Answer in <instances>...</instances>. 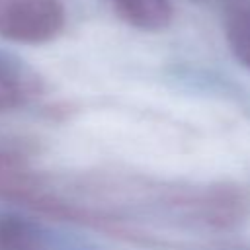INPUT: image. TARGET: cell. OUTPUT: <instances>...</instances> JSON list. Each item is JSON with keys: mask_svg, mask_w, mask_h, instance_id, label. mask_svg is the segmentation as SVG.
<instances>
[{"mask_svg": "<svg viewBox=\"0 0 250 250\" xmlns=\"http://www.w3.org/2000/svg\"><path fill=\"white\" fill-rule=\"evenodd\" d=\"M0 250H47V242L29 221L0 215Z\"/></svg>", "mask_w": 250, "mask_h": 250, "instance_id": "cell-3", "label": "cell"}, {"mask_svg": "<svg viewBox=\"0 0 250 250\" xmlns=\"http://www.w3.org/2000/svg\"><path fill=\"white\" fill-rule=\"evenodd\" d=\"M64 25L61 0H0V37L41 45L55 39Z\"/></svg>", "mask_w": 250, "mask_h": 250, "instance_id": "cell-1", "label": "cell"}, {"mask_svg": "<svg viewBox=\"0 0 250 250\" xmlns=\"http://www.w3.org/2000/svg\"><path fill=\"white\" fill-rule=\"evenodd\" d=\"M115 14L129 25L145 31H160L172 21L168 0H109Z\"/></svg>", "mask_w": 250, "mask_h": 250, "instance_id": "cell-2", "label": "cell"}, {"mask_svg": "<svg viewBox=\"0 0 250 250\" xmlns=\"http://www.w3.org/2000/svg\"><path fill=\"white\" fill-rule=\"evenodd\" d=\"M21 96L23 88L20 76L4 61H0V111L16 107L21 102Z\"/></svg>", "mask_w": 250, "mask_h": 250, "instance_id": "cell-5", "label": "cell"}, {"mask_svg": "<svg viewBox=\"0 0 250 250\" xmlns=\"http://www.w3.org/2000/svg\"><path fill=\"white\" fill-rule=\"evenodd\" d=\"M227 41L232 55L250 68V4H234L227 14Z\"/></svg>", "mask_w": 250, "mask_h": 250, "instance_id": "cell-4", "label": "cell"}]
</instances>
